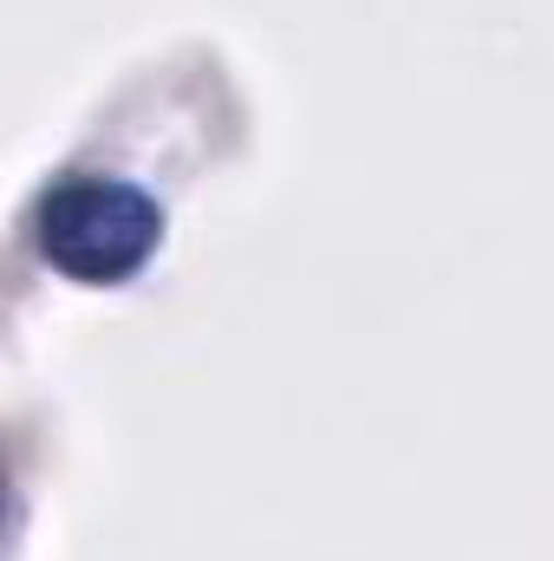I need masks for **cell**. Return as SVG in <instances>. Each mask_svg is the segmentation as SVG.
Segmentation results:
<instances>
[{
  "instance_id": "1",
  "label": "cell",
  "mask_w": 554,
  "mask_h": 561,
  "mask_svg": "<svg viewBox=\"0 0 554 561\" xmlns=\"http://www.w3.org/2000/svg\"><path fill=\"white\" fill-rule=\"evenodd\" d=\"M163 216L131 183L112 176H72L39 203V249L72 280H118L157 249Z\"/></svg>"
}]
</instances>
